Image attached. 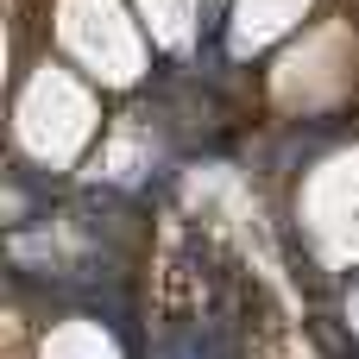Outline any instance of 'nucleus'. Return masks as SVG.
I'll use <instances>...</instances> for the list:
<instances>
[{
	"label": "nucleus",
	"instance_id": "1",
	"mask_svg": "<svg viewBox=\"0 0 359 359\" xmlns=\"http://www.w3.org/2000/svg\"><path fill=\"white\" fill-rule=\"evenodd\" d=\"M19 133H25V145L38 151V158H50V164H63V158H76L82 145H88V133H95V114H88V95L69 82V76H38V88L25 95V114H19Z\"/></svg>",
	"mask_w": 359,
	"mask_h": 359
},
{
	"label": "nucleus",
	"instance_id": "2",
	"mask_svg": "<svg viewBox=\"0 0 359 359\" xmlns=\"http://www.w3.org/2000/svg\"><path fill=\"white\" fill-rule=\"evenodd\" d=\"M316 227L341 246V252H359V158L334 164L316 189Z\"/></svg>",
	"mask_w": 359,
	"mask_h": 359
},
{
	"label": "nucleus",
	"instance_id": "3",
	"mask_svg": "<svg viewBox=\"0 0 359 359\" xmlns=\"http://www.w3.org/2000/svg\"><path fill=\"white\" fill-rule=\"evenodd\" d=\"M44 359H114V341L101 328H88V322H69V328H57L44 341Z\"/></svg>",
	"mask_w": 359,
	"mask_h": 359
}]
</instances>
